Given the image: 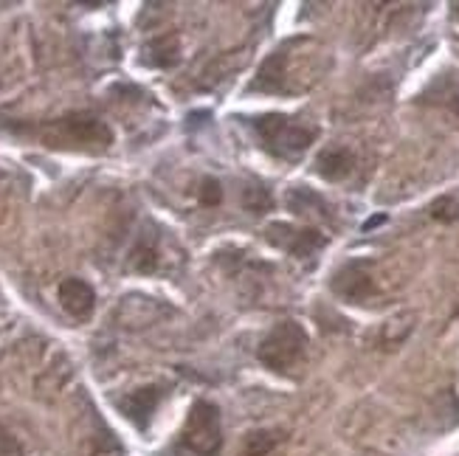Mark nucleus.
<instances>
[{
	"label": "nucleus",
	"mask_w": 459,
	"mask_h": 456,
	"mask_svg": "<svg viewBox=\"0 0 459 456\" xmlns=\"http://www.w3.org/2000/svg\"><path fill=\"white\" fill-rule=\"evenodd\" d=\"M161 397H163V391L158 389V386H147V389H139V391H133V394H127V397H122L119 400V411L136 425V428H147L150 425V417L155 414V408H158V403H161Z\"/></svg>",
	"instance_id": "nucleus-7"
},
{
	"label": "nucleus",
	"mask_w": 459,
	"mask_h": 456,
	"mask_svg": "<svg viewBox=\"0 0 459 456\" xmlns=\"http://www.w3.org/2000/svg\"><path fill=\"white\" fill-rule=\"evenodd\" d=\"M198 200H200V206H220V200H223V186H220V180H215V178H203V183H200V189H198Z\"/></svg>",
	"instance_id": "nucleus-16"
},
{
	"label": "nucleus",
	"mask_w": 459,
	"mask_h": 456,
	"mask_svg": "<svg viewBox=\"0 0 459 456\" xmlns=\"http://www.w3.org/2000/svg\"><path fill=\"white\" fill-rule=\"evenodd\" d=\"M251 90H262V93H282L285 90V48L274 51L259 65V74L251 82Z\"/></svg>",
	"instance_id": "nucleus-10"
},
{
	"label": "nucleus",
	"mask_w": 459,
	"mask_h": 456,
	"mask_svg": "<svg viewBox=\"0 0 459 456\" xmlns=\"http://www.w3.org/2000/svg\"><path fill=\"white\" fill-rule=\"evenodd\" d=\"M333 293L347 299V302H367L375 293L372 282V262L355 259L347 262L335 276H333Z\"/></svg>",
	"instance_id": "nucleus-6"
},
{
	"label": "nucleus",
	"mask_w": 459,
	"mask_h": 456,
	"mask_svg": "<svg viewBox=\"0 0 459 456\" xmlns=\"http://www.w3.org/2000/svg\"><path fill=\"white\" fill-rule=\"evenodd\" d=\"M43 139L51 147H60V144H99V147H107L113 141V133L102 119H96L90 113H71L65 119L51 121L43 130Z\"/></svg>",
	"instance_id": "nucleus-3"
},
{
	"label": "nucleus",
	"mask_w": 459,
	"mask_h": 456,
	"mask_svg": "<svg viewBox=\"0 0 459 456\" xmlns=\"http://www.w3.org/2000/svg\"><path fill=\"white\" fill-rule=\"evenodd\" d=\"M265 237L271 245H276L279 251H288L299 259L313 256L315 251H321L327 245V237L315 228H296L291 223H271L265 228Z\"/></svg>",
	"instance_id": "nucleus-5"
},
{
	"label": "nucleus",
	"mask_w": 459,
	"mask_h": 456,
	"mask_svg": "<svg viewBox=\"0 0 459 456\" xmlns=\"http://www.w3.org/2000/svg\"><path fill=\"white\" fill-rule=\"evenodd\" d=\"M0 456H23V448L9 431H3V425H0Z\"/></svg>",
	"instance_id": "nucleus-18"
},
{
	"label": "nucleus",
	"mask_w": 459,
	"mask_h": 456,
	"mask_svg": "<svg viewBox=\"0 0 459 456\" xmlns=\"http://www.w3.org/2000/svg\"><path fill=\"white\" fill-rule=\"evenodd\" d=\"M130 265L136 271H141V273H153L155 268H158V251H155V242L150 237H141L139 239V245L130 254Z\"/></svg>",
	"instance_id": "nucleus-14"
},
{
	"label": "nucleus",
	"mask_w": 459,
	"mask_h": 456,
	"mask_svg": "<svg viewBox=\"0 0 459 456\" xmlns=\"http://www.w3.org/2000/svg\"><path fill=\"white\" fill-rule=\"evenodd\" d=\"M279 431H251L245 437V456H268L279 445Z\"/></svg>",
	"instance_id": "nucleus-15"
},
{
	"label": "nucleus",
	"mask_w": 459,
	"mask_h": 456,
	"mask_svg": "<svg viewBox=\"0 0 459 456\" xmlns=\"http://www.w3.org/2000/svg\"><path fill=\"white\" fill-rule=\"evenodd\" d=\"M305 349H307L305 327H302L299 321H279V324L262 338L256 355H259V361H262L268 369L285 375V372H291V369L302 361Z\"/></svg>",
	"instance_id": "nucleus-2"
},
{
	"label": "nucleus",
	"mask_w": 459,
	"mask_h": 456,
	"mask_svg": "<svg viewBox=\"0 0 459 456\" xmlns=\"http://www.w3.org/2000/svg\"><path fill=\"white\" fill-rule=\"evenodd\" d=\"M386 223V215H375V217H369L367 223H364V231H372V228H378Z\"/></svg>",
	"instance_id": "nucleus-19"
},
{
	"label": "nucleus",
	"mask_w": 459,
	"mask_h": 456,
	"mask_svg": "<svg viewBox=\"0 0 459 456\" xmlns=\"http://www.w3.org/2000/svg\"><path fill=\"white\" fill-rule=\"evenodd\" d=\"M446 104H448V107H451V110L459 116V87H454V90H451V96H448V102H446Z\"/></svg>",
	"instance_id": "nucleus-20"
},
{
	"label": "nucleus",
	"mask_w": 459,
	"mask_h": 456,
	"mask_svg": "<svg viewBox=\"0 0 459 456\" xmlns=\"http://www.w3.org/2000/svg\"><path fill=\"white\" fill-rule=\"evenodd\" d=\"M147 54H150V57H147V63H150V65L169 68V65H175V63H178V43H175L172 37H161V40L150 43Z\"/></svg>",
	"instance_id": "nucleus-13"
},
{
	"label": "nucleus",
	"mask_w": 459,
	"mask_h": 456,
	"mask_svg": "<svg viewBox=\"0 0 459 456\" xmlns=\"http://www.w3.org/2000/svg\"><path fill=\"white\" fill-rule=\"evenodd\" d=\"M285 203H288V209H291L293 215H321V217H327V203H324V197L315 195L313 189H305V186L291 189L288 197H285Z\"/></svg>",
	"instance_id": "nucleus-11"
},
{
	"label": "nucleus",
	"mask_w": 459,
	"mask_h": 456,
	"mask_svg": "<svg viewBox=\"0 0 459 456\" xmlns=\"http://www.w3.org/2000/svg\"><path fill=\"white\" fill-rule=\"evenodd\" d=\"M183 445L198 456H215L223 445V428H220V411L209 400H198L186 417L183 428Z\"/></svg>",
	"instance_id": "nucleus-4"
},
{
	"label": "nucleus",
	"mask_w": 459,
	"mask_h": 456,
	"mask_svg": "<svg viewBox=\"0 0 459 456\" xmlns=\"http://www.w3.org/2000/svg\"><path fill=\"white\" fill-rule=\"evenodd\" d=\"M431 217H434V220H440V223H454V220L459 217L457 200H451V197H440V200H434V203H431Z\"/></svg>",
	"instance_id": "nucleus-17"
},
{
	"label": "nucleus",
	"mask_w": 459,
	"mask_h": 456,
	"mask_svg": "<svg viewBox=\"0 0 459 456\" xmlns=\"http://www.w3.org/2000/svg\"><path fill=\"white\" fill-rule=\"evenodd\" d=\"M355 166V155L344 147H330L315 158V172L324 180H344Z\"/></svg>",
	"instance_id": "nucleus-9"
},
{
	"label": "nucleus",
	"mask_w": 459,
	"mask_h": 456,
	"mask_svg": "<svg viewBox=\"0 0 459 456\" xmlns=\"http://www.w3.org/2000/svg\"><path fill=\"white\" fill-rule=\"evenodd\" d=\"M251 130L259 139V147L276 155V158H296L315 141V130L313 127H302L293 124L288 116L282 113H265L248 121Z\"/></svg>",
	"instance_id": "nucleus-1"
},
{
	"label": "nucleus",
	"mask_w": 459,
	"mask_h": 456,
	"mask_svg": "<svg viewBox=\"0 0 459 456\" xmlns=\"http://www.w3.org/2000/svg\"><path fill=\"white\" fill-rule=\"evenodd\" d=\"M242 206L254 215H262L274 206V197H271V189L265 183H248L242 189Z\"/></svg>",
	"instance_id": "nucleus-12"
},
{
	"label": "nucleus",
	"mask_w": 459,
	"mask_h": 456,
	"mask_svg": "<svg viewBox=\"0 0 459 456\" xmlns=\"http://www.w3.org/2000/svg\"><path fill=\"white\" fill-rule=\"evenodd\" d=\"M57 296H60L63 310L68 315H74V318H87L93 313V307H96V293L85 279H74V276L63 279Z\"/></svg>",
	"instance_id": "nucleus-8"
}]
</instances>
